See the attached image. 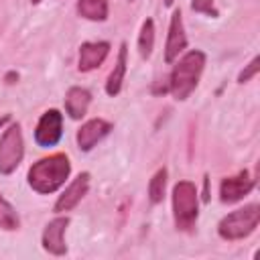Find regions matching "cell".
Wrapping results in <instances>:
<instances>
[{
	"mask_svg": "<svg viewBox=\"0 0 260 260\" xmlns=\"http://www.w3.org/2000/svg\"><path fill=\"white\" fill-rule=\"evenodd\" d=\"M258 69H260V57H254V59L248 63V67L238 75V83H246V81H250V79L258 73Z\"/></svg>",
	"mask_w": 260,
	"mask_h": 260,
	"instance_id": "20",
	"label": "cell"
},
{
	"mask_svg": "<svg viewBox=\"0 0 260 260\" xmlns=\"http://www.w3.org/2000/svg\"><path fill=\"white\" fill-rule=\"evenodd\" d=\"M24 156V138L18 122H12L0 136V173L10 175L18 169Z\"/></svg>",
	"mask_w": 260,
	"mask_h": 260,
	"instance_id": "5",
	"label": "cell"
},
{
	"mask_svg": "<svg viewBox=\"0 0 260 260\" xmlns=\"http://www.w3.org/2000/svg\"><path fill=\"white\" fill-rule=\"evenodd\" d=\"M126 65H128V45L122 43L120 45V51H118V59H116V65L114 69L110 71L108 79H106V93L116 98L122 89V83H124V75H126Z\"/></svg>",
	"mask_w": 260,
	"mask_h": 260,
	"instance_id": "14",
	"label": "cell"
},
{
	"mask_svg": "<svg viewBox=\"0 0 260 260\" xmlns=\"http://www.w3.org/2000/svg\"><path fill=\"white\" fill-rule=\"evenodd\" d=\"M30 2H32V4H39V2H41V0H30Z\"/></svg>",
	"mask_w": 260,
	"mask_h": 260,
	"instance_id": "24",
	"label": "cell"
},
{
	"mask_svg": "<svg viewBox=\"0 0 260 260\" xmlns=\"http://www.w3.org/2000/svg\"><path fill=\"white\" fill-rule=\"evenodd\" d=\"M167 177H169V173H167V169L162 167V169H158L154 175H152V179H150V183H148V199H150V203L152 205H156V203H160L162 199H165V191H167Z\"/></svg>",
	"mask_w": 260,
	"mask_h": 260,
	"instance_id": "18",
	"label": "cell"
},
{
	"mask_svg": "<svg viewBox=\"0 0 260 260\" xmlns=\"http://www.w3.org/2000/svg\"><path fill=\"white\" fill-rule=\"evenodd\" d=\"M63 136V114L55 108L47 110L35 128V142L41 148H51L55 146Z\"/></svg>",
	"mask_w": 260,
	"mask_h": 260,
	"instance_id": "6",
	"label": "cell"
},
{
	"mask_svg": "<svg viewBox=\"0 0 260 260\" xmlns=\"http://www.w3.org/2000/svg\"><path fill=\"white\" fill-rule=\"evenodd\" d=\"M152 49H154V20L146 18L138 35V53L142 59H148L152 55Z\"/></svg>",
	"mask_w": 260,
	"mask_h": 260,
	"instance_id": "16",
	"label": "cell"
},
{
	"mask_svg": "<svg viewBox=\"0 0 260 260\" xmlns=\"http://www.w3.org/2000/svg\"><path fill=\"white\" fill-rule=\"evenodd\" d=\"M69 225V217L67 215H57L55 219H51L45 230H43V250L53 254V256H65L67 254V244H65V230Z\"/></svg>",
	"mask_w": 260,
	"mask_h": 260,
	"instance_id": "7",
	"label": "cell"
},
{
	"mask_svg": "<svg viewBox=\"0 0 260 260\" xmlns=\"http://www.w3.org/2000/svg\"><path fill=\"white\" fill-rule=\"evenodd\" d=\"M258 221H260V205L250 203L223 215L217 223V234L228 242L244 240L258 228Z\"/></svg>",
	"mask_w": 260,
	"mask_h": 260,
	"instance_id": "4",
	"label": "cell"
},
{
	"mask_svg": "<svg viewBox=\"0 0 260 260\" xmlns=\"http://www.w3.org/2000/svg\"><path fill=\"white\" fill-rule=\"evenodd\" d=\"M203 67H205V53L199 49H191L181 59H177L169 75V91L173 93L175 100L185 102L195 91V87L199 85Z\"/></svg>",
	"mask_w": 260,
	"mask_h": 260,
	"instance_id": "2",
	"label": "cell"
},
{
	"mask_svg": "<svg viewBox=\"0 0 260 260\" xmlns=\"http://www.w3.org/2000/svg\"><path fill=\"white\" fill-rule=\"evenodd\" d=\"M77 14L85 20L104 22L108 18V0H77Z\"/></svg>",
	"mask_w": 260,
	"mask_h": 260,
	"instance_id": "15",
	"label": "cell"
},
{
	"mask_svg": "<svg viewBox=\"0 0 260 260\" xmlns=\"http://www.w3.org/2000/svg\"><path fill=\"white\" fill-rule=\"evenodd\" d=\"M110 53V43L108 41H87L79 47V59H77V69L87 73L98 69Z\"/></svg>",
	"mask_w": 260,
	"mask_h": 260,
	"instance_id": "12",
	"label": "cell"
},
{
	"mask_svg": "<svg viewBox=\"0 0 260 260\" xmlns=\"http://www.w3.org/2000/svg\"><path fill=\"white\" fill-rule=\"evenodd\" d=\"M89 102H91V93L85 87L73 85L65 93V112L69 114L71 120H81L87 114Z\"/></svg>",
	"mask_w": 260,
	"mask_h": 260,
	"instance_id": "13",
	"label": "cell"
},
{
	"mask_svg": "<svg viewBox=\"0 0 260 260\" xmlns=\"http://www.w3.org/2000/svg\"><path fill=\"white\" fill-rule=\"evenodd\" d=\"M185 49H187V35L183 26V14H181V8H177L171 14L169 35H167V45H165V61L175 63Z\"/></svg>",
	"mask_w": 260,
	"mask_h": 260,
	"instance_id": "9",
	"label": "cell"
},
{
	"mask_svg": "<svg viewBox=\"0 0 260 260\" xmlns=\"http://www.w3.org/2000/svg\"><path fill=\"white\" fill-rule=\"evenodd\" d=\"M20 228V217L16 213V209L12 207V203L0 193V230L6 232H14Z\"/></svg>",
	"mask_w": 260,
	"mask_h": 260,
	"instance_id": "17",
	"label": "cell"
},
{
	"mask_svg": "<svg viewBox=\"0 0 260 260\" xmlns=\"http://www.w3.org/2000/svg\"><path fill=\"white\" fill-rule=\"evenodd\" d=\"M191 10L197 14H205V16H217V8H215V0H191Z\"/></svg>",
	"mask_w": 260,
	"mask_h": 260,
	"instance_id": "19",
	"label": "cell"
},
{
	"mask_svg": "<svg viewBox=\"0 0 260 260\" xmlns=\"http://www.w3.org/2000/svg\"><path fill=\"white\" fill-rule=\"evenodd\" d=\"M6 122H10V114H6V116H2V118H0V128H2Z\"/></svg>",
	"mask_w": 260,
	"mask_h": 260,
	"instance_id": "22",
	"label": "cell"
},
{
	"mask_svg": "<svg viewBox=\"0 0 260 260\" xmlns=\"http://www.w3.org/2000/svg\"><path fill=\"white\" fill-rule=\"evenodd\" d=\"M173 2H175V0H165V4H167V6H173Z\"/></svg>",
	"mask_w": 260,
	"mask_h": 260,
	"instance_id": "23",
	"label": "cell"
},
{
	"mask_svg": "<svg viewBox=\"0 0 260 260\" xmlns=\"http://www.w3.org/2000/svg\"><path fill=\"white\" fill-rule=\"evenodd\" d=\"M89 173L87 171H83V173H79L67 187H65V191L59 195V199L55 201V207H53V211L55 213H65V211H71L85 195H87V189H89Z\"/></svg>",
	"mask_w": 260,
	"mask_h": 260,
	"instance_id": "10",
	"label": "cell"
},
{
	"mask_svg": "<svg viewBox=\"0 0 260 260\" xmlns=\"http://www.w3.org/2000/svg\"><path fill=\"white\" fill-rule=\"evenodd\" d=\"M112 128H114L112 122H108L104 118H91L85 124H81V128L77 130V136H75L79 150L89 152L98 142H102L112 132Z\"/></svg>",
	"mask_w": 260,
	"mask_h": 260,
	"instance_id": "11",
	"label": "cell"
},
{
	"mask_svg": "<svg viewBox=\"0 0 260 260\" xmlns=\"http://www.w3.org/2000/svg\"><path fill=\"white\" fill-rule=\"evenodd\" d=\"M256 185L254 175H250L248 171H240L234 177H225L219 185V199L221 203H236L240 199H244Z\"/></svg>",
	"mask_w": 260,
	"mask_h": 260,
	"instance_id": "8",
	"label": "cell"
},
{
	"mask_svg": "<svg viewBox=\"0 0 260 260\" xmlns=\"http://www.w3.org/2000/svg\"><path fill=\"white\" fill-rule=\"evenodd\" d=\"M69 173H71L69 156L63 152H55L51 156H45L32 162L26 179L32 191L41 195H49L65 185V181L69 179Z\"/></svg>",
	"mask_w": 260,
	"mask_h": 260,
	"instance_id": "1",
	"label": "cell"
},
{
	"mask_svg": "<svg viewBox=\"0 0 260 260\" xmlns=\"http://www.w3.org/2000/svg\"><path fill=\"white\" fill-rule=\"evenodd\" d=\"M199 217L197 187L191 181H179L173 187V219L179 232H193Z\"/></svg>",
	"mask_w": 260,
	"mask_h": 260,
	"instance_id": "3",
	"label": "cell"
},
{
	"mask_svg": "<svg viewBox=\"0 0 260 260\" xmlns=\"http://www.w3.org/2000/svg\"><path fill=\"white\" fill-rule=\"evenodd\" d=\"M12 79H18V73H8V75H6V81H8V83H14Z\"/></svg>",
	"mask_w": 260,
	"mask_h": 260,
	"instance_id": "21",
	"label": "cell"
}]
</instances>
